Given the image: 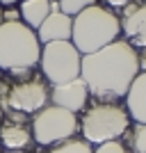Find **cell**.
I'll return each instance as SVG.
<instances>
[{
  "mask_svg": "<svg viewBox=\"0 0 146 153\" xmlns=\"http://www.w3.org/2000/svg\"><path fill=\"white\" fill-rule=\"evenodd\" d=\"M128 151L133 153H146V123H135L126 130Z\"/></svg>",
  "mask_w": 146,
  "mask_h": 153,
  "instance_id": "14",
  "label": "cell"
},
{
  "mask_svg": "<svg viewBox=\"0 0 146 153\" xmlns=\"http://www.w3.org/2000/svg\"><path fill=\"white\" fill-rule=\"evenodd\" d=\"M130 128V114L126 108L116 103H98L84 108V114L80 119V133L82 140L89 144L101 146L105 142H114L126 135Z\"/></svg>",
  "mask_w": 146,
  "mask_h": 153,
  "instance_id": "5",
  "label": "cell"
},
{
  "mask_svg": "<svg viewBox=\"0 0 146 153\" xmlns=\"http://www.w3.org/2000/svg\"><path fill=\"white\" fill-rule=\"evenodd\" d=\"M0 25H2V7H0Z\"/></svg>",
  "mask_w": 146,
  "mask_h": 153,
  "instance_id": "23",
  "label": "cell"
},
{
  "mask_svg": "<svg viewBox=\"0 0 146 153\" xmlns=\"http://www.w3.org/2000/svg\"><path fill=\"white\" fill-rule=\"evenodd\" d=\"M137 76H139L137 51L126 39L114 41L96 53L82 55L80 78L87 85L89 96L98 103H116L126 98Z\"/></svg>",
  "mask_w": 146,
  "mask_h": 153,
  "instance_id": "1",
  "label": "cell"
},
{
  "mask_svg": "<svg viewBox=\"0 0 146 153\" xmlns=\"http://www.w3.org/2000/svg\"><path fill=\"white\" fill-rule=\"evenodd\" d=\"M59 2V12L66 14V16H78L80 12H84L87 7H94L96 0H57Z\"/></svg>",
  "mask_w": 146,
  "mask_h": 153,
  "instance_id": "16",
  "label": "cell"
},
{
  "mask_svg": "<svg viewBox=\"0 0 146 153\" xmlns=\"http://www.w3.org/2000/svg\"><path fill=\"white\" fill-rule=\"evenodd\" d=\"M32 144V130L27 123L19 121H5L0 123V146H5L7 151H27Z\"/></svg>",
  "mask_w": 146,
  "mask_h": 153,
  "instance_id": "11",
  "label": "cell"
},
{
  "mask_svg": "<svg viewBox=\"0 0 146 153\" xmlns=\"http://www.w3.org/2000/svg\"><path fill=\"white\" fill-rule=\"evenodd\" d=\"M80 121L73 112L57 105H46L44 110H39L32 117L30 130H32V140L41 144V146H55L64 140H71L78 133Z\"/></svg>",
  "mask_w": 146,
  "mask_h": 153,
  "instance_id": "7",
  "label": "cell"
},
{
  "mask_svg": "<svg viewBox=\"0 0 146 153\" xmlns=\"http://www.w3.org/2000/svg\"><path fill=\"white\" fill-rule=\"evenodd\" d=\"M2 117H5V112H2V108H0V121H2Z\"/></svg>",
  "mask_w": 146,
  "mask_h": 153,
  "instance_id": "24",
  "label": "cell"
},
{
  "mask_svg": "<svg viewBox=\"0 0 146 153\" xmlns=\"http://www.w3.org/2000/svg\"><path fill=\"white\" fill-rule=\"evenodd\" d=\"M121 23L112 9L101 5L87 7L84 12L73 16V32H71V44L76 46L80 55H89L105 48V46L119 41Z\"/></svg>",
  "mask_w": 146,
  "mask_h": 153,
  "instance_id": "3",
  "label": "cell"
},
{
  "mask_svg": "<svg viewBox=\"0 0 146 153\" xmlns=\"http://www.w3.org/2000/svg\"><path fill=\"white\" fill-rule=\"evenodd\" d=\"M126 108L135 123H146V73H139L133 80L126 94Z\"/></svg>",
  "mask_w": 146,
  "mask_h": 153,
  "instance_id": "12",
  "label": "cell"
},
{
  "mask_svg": "<svg viewBox=\"0 0 146 153\" xmlns=\"http://www.w3.org/2000/svg\"><path fill=\"white\" fill-rule=\"evenodd\" d=\"M87 101H89V89H87L82 78H76V80L64 82V85H55L50 89V103L53 105L69 110L73 114L82 112L87 108Z\"/></svg>",
  "mask_w": 146,
  "mask_h": 153,
  "instance_id": "9",
  "label": "cell"
},
{
  "mask_svg": "<svg viewBox=\"0 0 146 153\" xmlns=\"http://www.w3.org/2000/svg\"><path fill=\"white\" fill-rule=\"evenodd\" d=\"M71 32H73V19L62 12H50L48 19L39 25L37 37L39 44H53V41H71Z\"/></svg>",
  "mask_w": 146,
  "mask_h": 153,
  "instance_id": "10",
  "label": "cell"
},
{
  "mask_svg": "<svg viewBox=\"0 0 146 153\" xmlns=\"http://www.w3.org/2000/svg\"><path fill=\"white\" fill-rule=\"evenodd\" d=\"M0 153H2V149H0Z\"/></svg>",
  "mask_w": 146,
  "mask_h": 153,
  "instance_id": "26",
  "label": "cell"
},
{
  "mask_svg": "<svg viewBox=\"0 0 146 153\" xmlns=\"http://www.w3.org/2000/svg\"><path fill=\"white\" fill-rule=\"evenodd\" d=\"M5 153H30V151H5Z\"/></svg>",
  "mask_w": 146,
  "mask_h": 153,
  "instance_id": "22",
  "label": "cell"
},
{
  "mask_svg": "<svg viewBox=\"0 0 146 153\" xmlns=\"http://www.w3.org/2000/svg\"><path fill=\"white\" fill-rule=\"evenodd\" d=\"M46 105H50V85L34 69H16L7 78H0V108L5 114L34 117Z\"/></svg>",
  "mask_w": 146,
  "mask_h": 153,
  "instance_id": "2",
  "label": "cell"
},
{
  "mask_svg": "<svg viewBox=\"0 0 146 153\" xmlns=\"http://www.w3.org/2000/svg\"><path fill=\"white\" fill-rule=\"evenodd\" d=\"M130 2H135V0H105V5H110V9H126Z\"/></svg>",
  "mask_w": 146,
  "mask_h": 153,
  "instance_id": "19",
  "label": "cell"
},
{
  "mask_svg": "<svg viewBox=\"0 0 146 153\" xmlns=\"http://www.w3.org/2000/svg\"><path fill=\"white\" fill-rule=\"evenodd\" d=\"M41 76L48 85H64L80 78V66H82V55L71 41H53V44L41 46Z\"/></svg>",
  "mask_w": 146,
  "mask_h": 153,
  "instance_id": "6",
  "label": "cell"
},
{
  "mask_svg": "<svg viewBox=\"0 0 146 153\" xmlns=\"http://www.w3.org/2000/svg\"><path fill=\"white\" fill-rule=\"evenodd\" d=\"M19 9H21V21L37 32L39 25L50 14V2H46V0H23Z\"/></svg>",
  "mask_w": 146,
  "mask_h": 153,
  "instance_id": "13",
  "label": "cell"
},
{
  "mask_svg": "<svg viewBox=\"0 0 146 153\" xmlns=\"http://www.w3.org/2000/svg\"><path fill=\"white\" fill-rule=\"evenodd\" d=\"M94 153H130V151H128V146L123 144V142L114 140V142H105V144H101V146H96Z\"/></svg>",
  "mask_w": 146,
  "mask_h": 153,
  "instance_id": "17",
  "label": "cell"
},
{
  "mask_svg": "<svg viewBox=\"0 0 146 153\" xmlns=\"http://www.w3.org/2000/svg\"><path fill=\"white\" fill-rule=\"evenodd\" d=\"M137 62H139V73H146V48L137 51Z\"/></svg>",
  "mask_w": 146,
  "mask_h": 153,
  "instance_id": "20",
  "label": "cell"
},
{
  "mask_svg": "<svg viewBox=\"0 0 146 153\" xmlns=\"http://www.w3.org/2000/svg\"><path fill=\"white\" fill-rule=\"evenodd\" d=\"M21 21V9L19 7H5L2 9V23H16Z\"/></svg>",
  "mask_w": 146,
  "mask_h": 153,
  "instance_id": "18",
  "label": "cell"
},
{
  "mask_svg": "<svg viewBox=\"0 0 146 153\" xmlns=\"http://www.w3.org/2000/svg\"><path fill=\"white\" fill-rule=\"evenodd\" d=\"M119 23H121V32L126 34V41L135 51L146 48V2L144 0H135L126 9H121Z\"/></svg>",
  "mask_w": 146,
  "mask_h": 153,
  "instance_id": "8",
  "label": "cell"
},
{
  "mask_svg": "<svg viewBox=\"0 0 146 153\" xmlns=\"http://www.w3.org/2000/svg\"><path fill=\"white\" fill-rule=\"evenodd\" d=\"M41 57L37 32L23 21L0 25V71L34 69Z\"/></svg>",
  "mask_w": 146,
  "mask_h": 153,
  "instance_id": "4",
  "label": "cell"
},
{
  "mask_svg": "<svg viewBox=\"0 0 146 153\" xmlns=\"http://www.w3.org/2000/svg\"><path fill=\"white\" fill-rule=\"evenodd\" d=\"M46 2H57V0H46Z\"/></svg>",
  "mask_w": 146,
  "mask_h": 153,
  "instance_id": "25",
  "label": "cell"
},
{
  "mask_svg": "<svg viewBox=\"0 0 146 153\" xmlns=\"http://www.w3.org/2000/svg\"><path fill=\"white\" fill-rule=\"evenodd\" d=\"M16 2H19V0H0V7H2V9H5V7H14Z\"/></svg>",
  "mask_w": 146,
  "mask_h": 153,
  "instance_id": "21",
  "label": "cell"
},
{
  "mask_svg": "<svg viewBox=\"0 0 146 153\" xmlns=\"http://www.w3.org/2000/svg\"><path fill=\"white\" fill-rule=\"evenodd\" d=\"M48 153H94V149H91L89 142L71 137V140H64V142H59V144H55Z\"/></svg>",
  "mask_w": 146,
  "mask_h": 153,
  "instance_id": "15",
  "label": "cell"
},
{
  "mask_svg": "<svg viewBox=\"0 0 146 153\" xmlns=\"http://www.w3.org/2000/svg\"><path fill=\"white\" fill-rule=\"evenodd\" d=\"M144 2H146V0H144Z\"/></svg>",
  "mask_w": 146,
  "mask_h": 153,
  "instance_id": "28",
  "label": "cell"
},
{
  "mask_svg": "<svg viewBox=\"0 0 146 153\" xmlns=\"http://www.w3.org/2000/svg\"><path fill=\"white\" fill-rule=\"evenodd\" d=\"M0 78H2V76H0Z\"/></svg>",
  "mask_w": 146,
  "mask_h": 153,
  "instance_id": "27",
  "label": "cell"
}]
</instances>
